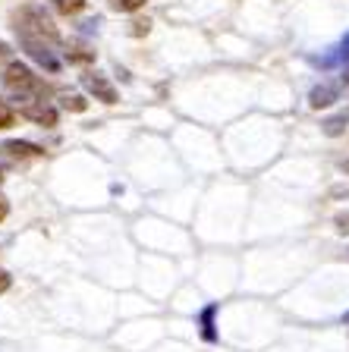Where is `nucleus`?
<instances>
[{
	"label": "nucleus",
	"instance_id": "nucleus-1",
	"mask_svg": "<svg viewBox=\"0 0 349 352\" xmlns=\"http://www.w3.org/2000/svg\"><path fill=\"white\" fill-rule=\"evenodd\" d=\"M0 82H3V88H7L16 101H22V98H47L51 95V85H47L41 76H35L32 66L19 63V60H10V63L3 66Z\"/></svg>",
	"mask_w": 349,
	"mask_h": 352
},
{
	"label": "nucleus",
	"instance_id": "nucleus-2",
	"mask_svg": "<svg viewBox=\"0 0 349 352\" xmlns=\"http://www.w3.org/2000/svg\"><path fill=\"white\" fill-rule=\"evenodd\" d=\"M13 29L19 38H41V41H47V44L60 41V32H57V25H54V19L44 13V7H38V3H29V7L16 10Z\"/></svg>",
	"mask_w": 349,
	"mask_h": 352
},
{
	"label": "nucleus",
	"instance_id": "nucleus-3",
	"mask_svg": "<svg viewBox=\"0 0 349 352\" xmlns=\"http://www.w3.org/2000/svg\"><path fill=\"white\" fill-rule=\"evenodd\" d=\"M19 104V117H25L29 123L41 126V129H54L57 126V107L47 98H22Z\"/></svg>",
	"mask_w": 349,
	"mask_h": 352
},
{
	"label": "nucleus",
	"instance_id": "nucleus-4",
	"mask_svg": "<svg viewBox=\"0 0 349 352\" xmlns=\"http://www.w3.org/2000/svg\"><path fill=\"white\" fill-rule=\"evenodd\" d=\"M19 47L29 54V60H35V63L41 66V69H47V73H57L60 69L57 54H54L51 44L41 41V38H19Z\"/></svg>",
	"mask_w": 349,
	"mask_h": 352
},
{
	"label": "nucleus",
	"instance_id": "nucleus-5",
	"mask_svg": "<svg viewBox=\"0 0 349 352\" xmlns=\"http://www.w3.org/2000/svg\"><path fill=\"white\" fill-rule=\"evenodd\" d=\"M82 85H85L88 95L95 98V101H101V104H116L120 101V91H116L114 82H110L104 73H92V69L82 73Z\"/></svg>",
	"mask_w": 349,
	"mask_h": 352
},
{
	"label": "nucleus",
	"instance_id": "nucleus-6",
	"mask_svg": "<svg viewBox=\"0 0 349 352\" xmlns=\"http://www.w3.org/2000/svg\"><path fill=\"white\" fill-rule=\"evenodd\" d=\"M3 151H7L10 157H19V161H25V157H44L41 145H35V142H22V139L3 142Z\"/></svg>",
	"mask_w": 349,
	"mask_h": 352
},
{
	"label": "nucleus",
	"instance_id": "nucleus-7",
	"mask_svg": "<svg viewBox=\"0 0 349 352\" xmlns=\"http://www.w3.org/2000/svg\"><path fill=\"white\" fill-rule=\"evenodd\" d=\"M334 101H340V88L337 85H318V88H312V95H308V107L312 110H321V107H330Z\"/></svg>",
	"mask_w": 349,
	"mask_h": 352
},
{
	"label": "nucleus",
	"instance_id": "nucleus-8",
	"mask_svg": "<svg viewBox=\"0 0 349 352\" xmlns=\"http://www.w3.org/2000/svg\"><path fill=\"white\" fill-rule=\"evenodd\" d=\"M66 60H70V63H76V66H88V63H95V51H92L88 44L73 41L70 47H66Z\"/></svg>",
	"mask_w": 349,
	"mask_h": 352
},
{
	"label": "nucleus",
	"instance_id": "nucleus-9",
	"mask_svg": "<svg viewBox=\"0 0 349 352\" xmlns=\"http://www.w3.org/2000/svg\"><path fill=\"white\" fill-rule=\"evenodd\" d=\"M214 315H218V308H214V305H208L202 315H198V324H202V337L208 340V343H214V340H218V330H214Z\"/></svg>",
	"mask_w": 349,
	"mask_h": 352
},
{
	"label": "nucleus",
	"instance_id": "nucleus-10",
	"mask_svg": "<svg viewBox=\"0 0 349 352\" xmlns=\"http://www.w3.org/2000/svg\"><path fill=\"white\" fill-rule=\"evenodd\" d=\"M60 107L70 110V113H85L88 101H85V95H60Z\"/></svg>",
	"mask_w": 349,
	"mask_h": 352
},
{
	"label": "nucleus",
	"instance_id": "nucleus-11",
	"mask_svg": "<svg viewBox=\"0 0 349 352\" xmlns=\"http://www.w3.org/2000/svg\"><path fill=\"white\" fill-rule=\"evenodd\" d=\"M16 117H19V113H16L13 104L0 98V132H3V129H13V126H16Z\"/></svg>",
	"mask_w": 349,
	"mask_h": 352
},
{
	"label": "nucleus",
	"instance_id": "nucleus-12",
	"mask_svg": "<svg viewBox=\"0 0 349 352\" xmlns=\"http://www.w3.org/2000/svg\"><path fill=\"white\" fill-rule=\"evenodd\" d=\"M51 3H54V10H57V13L76 16V13H82V10H85L88 0H51Z\"/></svg>",
	"mask_w": 349,
	"mask_h": 352
},
{
	"label": "nucleus",
	"instance_id": "nucleus-13",
	"mask_svg": "<svg viewBox=\"0 0 349 352\" xmlns=\"http://www.w3.org/2000/svg\"><path fill=\"white\" fill-rule=\"evenodd\" d=\"M107 3L116 13H138V10H145L148 0H107Z\"/></svg>",
	"mask_w": 349,
	"mask_h": 352
},
{
	"label": "nucleus",
	"instance_id": "nucleus-14",
	"mask_svg": "<svg viewBox=\"0 0 349 352\" xmlns=\"http://www.w3.org/2000/svg\"><path fill=\"white\" fill-rule=\"evenodd\" d=\"M343 123H349V110H343L340 117L328 120V123H324V132H328V135H340V132H343Z\"/></svg>",
	"mask_w": 349,
	"mask_h": 352
},
{
	"label": "nucleus",
	"instance_id": "nucleus-15",
	"mask_svg": "<svg viewBox=\"0 0 349 352\" xmlns=\"http://www.w3.org/2000/svg\"><path fill=\"white\" fill-rule=\"evenodd\" d=\"M129 32H132V35H148V32H151V22H148V19H136Z\"/></svg>",
	"mask_w": 349,
	"mask_h": 352
},
{
	"label": "nucleus",
	"instance_id": "nucleus-16",
	"mask_svg": "<svg viewBox=\"0 0 349 352\" xmlns=\"http://www.w3.org/2000/svg\"><path fill=\"white\" fill-rule=\"evenodd\" d=\"M7 217H10V201H7V195L0 192V223H3Z\"/></svg>",
	"mask_w": 349,
	"mask_h": 352
},
{
	"label": "nucleus",
	"instance_id": "nucleus-17",
	"mask_svg": "<svg viewBox=\"0 0 349 352\" xmlns=\"http://www.w3.org/2000/svg\"><path fill=\"white\" fill-rule=\"evenodd\" d=\"M10 283H13V280H10V274H7V271H0V296H3V293L10 289Z\"/></svg>",
	"mask_w": 349,
	"mask_h": 352
},
{
	"label": "nucleus",
	"instance_id": "nucleus-18",
	"mask_svg": "<svg viewBox=\"0 0 349 352\" xmlns=\"http://www.w3.org/2000/svg\"><path fill=\"white\" fill-rule=\"evenodd\" d=\"M7 54H10V47H7L3 41H0V57H7Z\"/></svg>",
	"mask_w": 349,
	"mask_h": 352
},
{
	"label": "nucleus",
	"instance_id": "nucleus-19",
	"mask_svg": "<svg viewBox=\"0 0 349 352\" xmlns=\"http://www.w3.org/2000/svg\"><path fill=\"white\" fill-rule=\"evenodd\" d=\"M343 82H346V85H349V76H343Z\"/></svg>",
	"mask_w": 349,
	"mask_h": 352
},
{
	"label": "nucleus",
	"instance_id": "nucleus-20",
	"mask_svg": "<svg viewBox=\"0 0 349 352\" xmlns=\"http://www.w3.org/2000/svg\"><path fill=\"white\" fill-rule=\"evenodd\" d=\"M343 167H346V173H349V161H346V164H343Z\"/></svg>",
	"mask_w": 349,
	"mask_h": 352
},
{
	"label": "nucleus",
	"instance_id": "nucleus-21",
	"mask_svg": "<svg viewBox=\"0 0 349 352\" xmlns=\"http://www.w3.org/2000/svg\"><path fill=\"white\" fill-rule=\"evenodd\" d=\"M0 183H3V170H0Z\"/></svg>",
	"mask_w": 349,
	"mask_h": 352
}]
</instances>
